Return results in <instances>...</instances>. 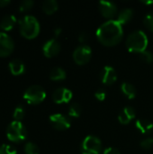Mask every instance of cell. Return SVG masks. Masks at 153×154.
Returning a JSON list of instances; mask_svg holds the SVG:
<instances>
[{
    "label": "cell",
    "instance_id": "7402d4cb",
    "mask_svg": "<svg viewBox=\"0 0 153 154\" xmlns=\"http://www.w3.org/2000/svg\"><path fill=\"white\" fill-rule=\"evenodd\" d=\"M81 114V106L78 103H73L69 107V115L72 117H78Z\"/></svg>",
    "mask_w": 153,
    "mask_h": 154
},
{
    "label": "cell",
    "instance_id": "ac0fdd59",
    "mask_svg": "<svg viewBox=\"0 0 153 154\" xmlns=\"http://www.w3.org/2000/svg\"><path fill=\"white\" fill-rule=\"evenodd\" d=\"M15 23H16L15 16H14L12 14H8L2 18V20L0 22V27L4 31H10L14 26Z\"/></svg>",
    "mask_w": 153,
    "mask_h": 154
},
{
    "label": "cell",
    "instance_id": "7c38bea8",
    "mask_svg": "<svg viewBox=\"0 0 153 154\" xmlns=\"http://www.w3.org/2000/svg\"><path fill=\"white\" fill-rule=\"evenodd\" d=\"M101 81L105 85H112L117 79V74L114 68L110 66H105L100 73Z\"/></svg>",
    "mask_w": 153,
    "mask_h": 154
},
{
    "label": "cell",
    "instance_id": "5bb4252c",
    "mask_svg": "<svg viewBox=\"0 0 153 154\" xmlns=\"http://www.w3.org/2000/svg\"><path fill=\"white\" fill-rule=\"evenodd\" d=\"M136 115V112L133 107L132 106H125L124 108L122 109V111L119 113L118 116V120L121 124L123 125H127L129 124L133 119H134Z\"/></svg>",
    "mask_w": 153,
    "mask_h": 154
},
{
    "label": "cell",
    "instance_id": "f546056e",
    "mask_svg": "<svg viewBox=\"0 0 153 154\" xmlns=\"http://www.w3.org/2000/svg\"><path fill=\"white\" fill-rule=\"evenodd\" d=\"M95 97H96V98L97 100H99V101H103V100H105V99H106V93L105 89L100 88V89H98V90L95 93Z\"/></svg>",
    "mask_w": 153,
    "mask_h": 154
},
{
    "label": "cell",
    "instance_id": "6da1fadb",
    "mask_svg": "<svg viewBox=\"0 0 153 154\" xmlns=\"http://www.w3.org/2000/svg\"><path fill=\"white\" fill-rule=\"evenodd\" d=\"M124 35L123 25L116 20H108L102 23L97 31L96 37L101 43L106 46H114L120 42Z\"/></svg>",
    "mask_w": 153,
    "mask_h": 154
},
{
    "label": "cell",
    "instance_id": "1f68e13d",
    "mask_svg": "<svg viewBox=\"0 0 153 154\" xmlns=\"http://www.w3.org/2000/svg\"><path fill=\"white\" fill-rule=\"evenodd\" d=\"M104 154H120V152L115 148L110 147V148H106L104 151Z\"/></svg>",
    "mask_w": 153,
    "mask_h": 154
},
{
    "label": "cell",
    "instance_id": "e0dca14e",
    "mask_svg": "<svg viewBox=\"0 0 153 154\" xmlns=\"http://www.w3.org/2000/svg\"><path fill=\"white\" fill-rule=\"evenodd\" d=\"M133 16V9L131 8H125V9H123L119 14H118V16H117V19L116 21L120 23V24H125L127 23Z\"/></svg>",
    "mask_w": 153,
    "mask_h": 154
},
{
    "label": "cell",
    "instance_id": "3957f363",
    "mask_svg": "<svg viewBox=\"0 0 153 154\" xmlns=\"http://www.w3.org/2000/svg\"><path fill=\"white\" fill-rule=\"evenodd\" d=\"M19 24L20 32L26 39H33L40 32V23L34 16L26 15L23 17Z\"/></svg>",
    "mask_w": 153,
    "mask_h": 154
},
{
    "label": "cell",
    "instance_id": "cb8c5ba5",
    "mask_svg": "<svg viewBox=\"0 0 153 154\" xmlns=\"http://www.w3.org/2000/svg\"><path fill=\"white\" fill-rule=\"evenodd\" d=\"M24 114H25V111H24V108H23V106L19 105L18 106H16V108L14 109V121L20 122L24 117Z\"/></svg>",
    "mask_w": 153,
    "mask_h": 154
},
{
    "label": "cell",
    "instance_id": "4dcf8cb0",
    "mask_svg": "<svg viewBox=\"0 0 153 154\" xmlns=\"http://www.w3.org/2000/svg\"><path fill=\"white\" fill-rule=\"evenodd\" d=\"M88 37H89V35H88V33L87 32H82L78 35V41L81 43H84V42H86L88 40Z\"/></svg>",
    "mask_w": 153,
    "mask_h": 154
},
{
    "label": "cell",
    "instance_id": "836d02e7",
    "mask_svg": "<svg viewBox=\"0 0 153 154\" xmlns=\"http://www.w3.org/2000/svg\"><path fill=\"white\" fill-rule=\"evenodd\" d=\"M60 33H61V29H60V28H56V29L54 30V34H55V36H59Z\"/></svg>",
    "mask_w": 153,
    "mask_h": 154
},
{
    "label": "cell",
    "instance_id": "83f0119b",
    "mask_svg": "<svg viewBox=\"0 0 153 154\" xmlns=\"http://www.w3.org/2000/svg\"><path fill=\"white\" fill-rule=\"evenodd\" d=\"M144 24H145V26L149 30H151V31L153 32V11L151 12V13H149L145 16V18H144Z\"/></svg>",
    "mask_w": 153,
    "mask_h": 154
},
{
    "label": "cell",
    "instance_id": "603a6c76",
    "mask_svg": "<svg viewBox=\"0 0 153 154\" xmlns=\"http://www.w3.org/2000/svg\"><path fill=\"white\" fill-rule=\"evenodd\" d=\"M24 152L26 154H39V147L33 143H27L24 145Z\"/></svg>",
    "mask_w": 153,
    "mask_h": 154
},
{
    "label": "cell",
    "instance_id": "9a60e30c",
    "mask_svg": "<svg viewBox=\"0 0 153 154\" xmlns=\"http://www.w3.org/2000/svg\"><path fill=\"white\" fill-rule=\"evenodd\" d=\"M9 69L11 71V73L14 76H18L21 75L24 72L25 70V66L23 64V62L18 59H14L13 60L10 61L9 63Z\"/></svg>",
    "mask_w": 153,
    "mask_h": 154
},
{
    "label": "cell",
    "instance_id": "2e32d148",
    "mask_svg": "<svg viewBox=\"0 0 153 154\" xmlns=\"http://www.w3.org/2000/svg\"><path fill=\"white\" fill-rule=\"evenodd\" d=\"M136 128L143 134H148L153 130V124L147 119H139L135 122Z\"/></svg>",
    "mask_w": 153,
    "mask_h": 154
},
{
    "label": "cell",
    "instance_id": "8fae6325",
    "mask_svg": "<svg viewBox=\"0 0 153 154\" xmlns=\"http://www.w3.org/2000/svg\"><path fill=\"white\" fill-rule=\"evenodd\" d=\"M99 10L106 18H113L117 13V5L111 1H100Z\"/></svg>",
    "mask_w": 153,
    "mask_h": 154
},
{
    "label": "cell",
    "instance_id": "ba28073f",
    "mask_svg": "<svg viewBox=\"0 0 153 154\" xmlns=\"http://www.w3.org/2000/svg\"><path fill=\"white\" fill-rule=\"evenodd\" d=\"M14 51V42L5 32H0V57L10 55Z\"/></svg>",
    "mask_w": 153,
    "mask_h": 154
},
{
    "label": "cell",
    "instance_id": "7a4b0ae2",
    "mask_svg": "<svg viewBox=\"0 0 153 154\" xmlns=\"http://www.w3.org/2000/svg\"><path fill=\"white\" fill-rule=\"evenodd\" d=\"M148 42L149 40L146 33L141 30H138L129 34L126 39V47L131 52L141 53L146 51Z\"/></svg>",
    "mask_w": 153,
    "mask_h": 154
},
{
    "label": "cell",
    "instance_id": "d6986e66",
    "mask_svg": "<svg viewBox=\"0 0 153 154\" xmlns=\"http://www.w3.org/2000/svg\"><path fill=\"white\" fill-rule=\"evenodd\" d=\"M121 90L123 94L129 99H133L136 96V89L134 86L131 83H128V82L123 83L121 86Z\"/></svg>",
    "mask_w": 153,
    "mask_h": 154
},
{
    "label": "cell",
    "instance_id": "44dd1931",
    "mask_svg": "<svg viewBox=\"0 0 153 154\" xmlns=\"http://www.w3.org/2000/svg\"><path fill=\"white\" fill-rule=\"evenodd\" d=\"M59 8L58 2L56 0H46L42 5V9L47 14H51Z\"/></svg>",
    "mask_w": 153,
    "mask_h": 154
},
{
    "label": "cell",
    "instance_id": "52a82bcc",
    "mask_svg": "<svg viewBox=\"0 0 153 154\" xmlns=\"http://www.w3.org/2000/svg\"><path fill=\"white\" fill-rule=\"evenodd\" d=\"M92 56V50L88 45L82 44L76 48L73 52V59L76 63L83 65L87 63Z\"/></svg>",
    "mask_w": 153,
    "mask_h": 154
},
{
    "label": "cell",
    "instance_id": "9c48e42d",
    "mask_svg": "<svg viewBox=\"0 0 153 154\" xmlns=\"http://www.w3.org/2000/svg\"><path fill=\"white\" fill-rule=\"evenodd\" d=\"M50 121L52 126L58 130H66L70 127V119L61 114H54L50 116Z\"/></svg>",
    "mask_w": 153,
    "mask_h": 154
},
{
    "label": "cell",
    "instance_id": "8992f818",
    "mask_svg": "<svg viewBox=\"0 0 153 154\" xmlns=\"http://www.w3.org/2000/svg\"><path fill=\"white\" fill-rule=\"evenodd\" d=\"M102 151V143L100 139L94 135L87 136L81 146L82 154H99Z\"/></svg>",
    "mask_w": 153,
    "mask_h": 154
},
{
    "label": "cell",
    "instance_id": "e575fe53",
    "mask_svg": "<svg viewBox=\"0 0 153 154\" xmlns=\"http://www.w3.org/2000/svg\"><path fill=\"white\" fill-rule=\"evenodd\" d=\"M143 4H145V5H152L153 4V1L152 0H151V1H142Z\"/></svg>",
    "mask_w": 153,
    "mask_h": 154
},
{
    "label": "cell",
    "instance_id": "277c9868",
    "mask_svg": "<svg viewBox=\"0 0 153 154\" xmlns=\"http://www.w3.org/2000/svg\"><path fill=\"white\" fill-rule=\"evenodd\" d=\"M6 135L9 141L13 143H19L26 138L27 131L21 122L14 121L8 125L6 129Z\"/></svg>",
    "mask_w": 153,
    "mask_h": 154
},
{
    "label": "cell",
    "instance_id": "4fadbf2b",
    "mask_svg": "<svg viewBox=\"0 0 153 154\" xmlns=\"http://www.w3.org/2000/svg\"><path fill=\"white\" fill-rule=\"evenodd\" d=\"M42 51L43 53L46 57L48 58H51L55 55H57L60 51V42L55 40V39H50L49 41H47L43 47H42Z\"/></svg>",
    "mask_w": 153,
    "mask_h": 154
},
{
    "label": "cell",
    "instance_id": "d4e9b609",
    "mask_svg": "<svg viewBox=\"0 0 153 154\" xmlns=\"http://www.w3.org/2000/svg\"><path fill=\"white\" fill-rule=\"evenodd\" d=\"M140 59L146 63H151L153 61V54L149 51H144L140 53Z\"/></svg>",
    "mask_w": 153,
    "mask_h": 154
},
{
    "label": "cell",
    "instance_id": "30bf717a",
    "mask_svg": "<svg viewBox=\"0 0 153 154\" xmlns=\"http://www.w3.org/2000/svg\"><path fill=\"white\" fill-rule=\"evenodd\" d=\"M72 92L66 88H59L52 94V99L56 104L68 103L72 98Z\"/></svg>",
    "mask_w": 153,
    "mask_h": 154
},
{
    "label": "cell",
    "instance_id": "f1b7e54d",
    "mask_svg": "<svg viewBox=\"0 0 153 154\" xmlns=\"http://www.w3.org/2000/svg\"><path fill=\"white\" fill-rule=\"evenodd\" d=\"M141 146L144 150H149L153 146V139L151 137L145 138L141 142Z\"/></svg>",
    "mask_w": 153,
    "mask_h": 154
},
{
    "label": "cell",
    "instance_id": "4316f807",
    "mask_svg": "<svg viewBox=\"0 0 153 154\" xmlns=\"http://www.w3.org/2000/svg\"><path fill=\"white\" fill-rule=\"evenodd\" d=\"M33 5V1L32 0H23L20 3L19 5V10L21 12H25L30 10Z\"/></svg>",
    "mask_w": 153,
    "mask_h": 154
},
{
    "label": "cell",
    "instance_id": "d6a6232c",
    "mask_svg": "<svg viewBox=\"0 0 153 154\" xmlns=\"http://www.w3.org/2000/svg\"><path fill=\"white\" fill-rule=\"evenodd\" d=\"M10 4L9 0H0V7H4Z\"/></svg>",
    "mask_w": 153,
    "mask_h": 154
},
{
    "label": "cell",
    "instance_id": "ffe728a7",
    "mask_svg": "<svg viewBox=\"0 0 153 154\" xmlns=\"http://www.w3.org/2000/svg\"><path fill=\"white\" fill-rule=\"evenodd\" d=\"M66 78V72L63 69L56 67L53 68L50 72V79L54 81L63 80Z\"/></svg>",
    "mask_w": 153,
    "mask_h": 154
},
{
    "label": "cell",
    "instance_id": "484cf974",
    "mask_svg": "<svg viewBox=\"0 0 153 154\" xmlns=\"http://www.w3.org/2000/svg\"><path fill=\"white\" fill-rule=\"evenodd\" d=\"M0 154H16V150L11 145L2 144L0 146Z\"/></svg>",
    "mask_w": 153,
    "mask_h": 154
},
{
    "label": "cell",
    "instance_id": "5b68a950",
    "mask_svg": "<svg viewBox=\"0 0 153 154\" xmlns=\"http://www.w3.org/2000/svg\"><path fill=\"white\" fill-rule=\"evenodd\" d=\"M46 97L45 90L37 85L29 87L24 94H23V99L30 105H37L41 103Z\"/></svg>",
    "mask_w": 153,
    "mask_h": 154
}]
</instances>
